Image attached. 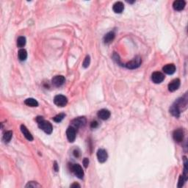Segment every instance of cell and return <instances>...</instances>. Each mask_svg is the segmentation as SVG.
<instances>
[{
  "label": "cell",
  "instance_id": "6da1fadb",
  "mask_svg": "<svg viewBox=\"0 0 188 188\" xmlns=\"http://www.w3.org/2000/svg\"><path fill=\"white\" fill-rule=\"evenodd\" d=\"M36 121L38 122V127L42 129L44 132L46 134H52L53 131V126L49 121H47L44 119V118L41 116H38L36 118Z\"/></svg>",
  "mask_w": 188,
  "mask_h": 188
},
{
  "label": "cell",
  "instance_id": "7a4b0ae2",
  "mask_svg": "<svg viewBox=\"0 0 188 188\" xmlns=\"http://www.w3.org/2000/svg\"><path fill=\"white\" fill-rule=\"evenodd\" d=\"M54 103L57 106L62 107L66 106L68 103V99L63 95H57L54 98Z\"/></svg>",
  "mask_w": 188,
  "mask_h": 188
},
{
  "label": "cell",
  "instance_id": "3957f363",
  "mask_svg": "<svg viewBox=\"0 0 188 188\" xmlns=\"http://www.w3.org/2000/svg\"><path fill=\"white\" fill-rule=\"evenodd\" d=\"M86 118L85 117H78L71 121V126L75 129H79L80 127H83L86 124Z\"/></svg>",
  "mask_w": 188,
  "mask_h": 188
},
{
  "label": "cell",
  "instance_id": "277c9868",
  "mask_svg": "<svg viewBox=\"0 0 188 188\" xmlns=\"http://www.w3.org/2000/svg\"><path fill=\"white\" fill-rule=\"evenodd\" d=\"M141 58L139 56L135 57L132 60H131L130 62H127L126 64V67L127 68H129V69H135V68H137L138 67H140V65H141Z\"/></svg>",
  "mask_w": 188,
  "mask_h": 188
},
{
  "label": "cell",
  "instance_id": "5b68a950",
  "mask_svg": "<svg viewBox=\"0 0 188 188\" xmlns=\"http://www.w3.org/2000/svg\"><path fill=\"white\" fill-rule=\"evenodd\" d=\"M71 171L79 179H82L84 176V171L80 165L74 164L71 167Z\"/></svg>",
  "mask_w": 188,
  "mask_h": 188
},
{
  "label": "cell",
  "instance_id": "8992f818",
  "mask_svg": "<svg viewBox=\"0 0 188 188\" xmlns=\"http://www.w3.org/2000/svg\"><path fill=\"white\" fill-rule=\"evenodd\" d=\"M108 158V154L106 150L103 149H99L97 151L98 161L100 163H104L107 161Z\"/></svg>",
  "mask_w": 188,
  "mask_h": 188
},
{
  "label": "cell",
  "instance_id": "52a82bcc",
  "mask_svg": "<svg viewBox=\"0 0 188 188\" xmlns=\"http://www.w3.org/2000/svg\"><path fill=\"white\" fill-rule=\"evenodd\" d=\"M165 79V76L163 73L160 72V71H156L154 72L151 75V80L153 81V82L156 84L161 83L163 80Z\"/></svg>",
  "mask_w": 188,
  "mask_h": 188
},
{
  "label": "cell",
  "instance_id": "ba28073f",
  "mask_svg": "<svg viewBox=\"0 0 188 188\" xmlns=\"http://www.w3.org/2000/svg\"><path fill=\"white\" fill-rule=\"evenodd\" d=\"M184 131L182 129H176L173 133V140L177 143H181L184 139Z\"/></svg>",
  "mask_w": 188,
  "mask_h": 188
},
{
  "label": "cell",
  "instance_id": "9c48e42d",
  "mask_svg": "<svg viewBox=\"0 0 188 188\" xmlns=\"http://www.w3.org/2000/svg\"><path fill=\"white\" fill-rule=\"evenodd\" d=\"M76 132V129L73 127V126H70V127H68V129H67L66 136L68 141H69L70 143H73V142H74V140H75Z\"/></svg>",
  "mask_w": 188,
  "mask_h": 188
},
{
  "label": "cell",
  "instance_id": "30bf717a",
  "mask_svg": "<svg viewBox=\"0 0 188 188\" xmlns=\"http://www.w3.org/2000/svg\"><path fill=\"white\" fill-rule=\"evenodd\" d=\"M65 82V79L63 76L62 75H57L54 76L52 79V82L53 85L56 87H60L62 86Z\"/></svg>",
  "mask_w": 188,
  "mask_h": 188
},
{
  "label": "cell",
  "instance_id": "8fae6325",
  "mask_svg": "<svg viewBox=\"0 0 188 188\" xmlns=\"http://www.w3.org/2000/svg\"><path fill=\"white\" fill-rule=\"evenodd\" d=\"M181 85V81L179 79H175L171 81L168 85V90L171 92H174L179 89Z\"/></svg>",
  "mask_w": 188,
  "mask_h": 188
},
{
  "label": "cell",
  "instance_id": "7c38bea8",
  "mask_svg": "<svg viewBox=\"0 0 188 188\" xmlns=\"http://www.w3.org/2000/svg\"><path fill=\"white\" fill-rule=\"evenodd\" d=\"M185 5L186 3L184 1H183V0H176L173 4V7L176 11H181V10H184Z\"/></svg>",
  "mask_w": 188,
  "mask_h": 188
},
{
  "label": "cell",
  "instance_id": "4fadbf2b",
  "mask_svg": "<svg viewBox=\"0 0 188 188\" xmlns=\"http://www.w3.org/2000/svg\"><path fill=\"white\" fill-rule=\"evenodd\" d=\"M110 112L108 110L106 109H102L101 110H99L97 113L98 117L99 118L102 120H107L110 117Z\"/></svg>",
  "mask_w": 188,
  "mask_h": 188
},
{
  "label": "cell",
  "instance_id": "5bb4252c",
  "mask_svg": "<svg viewBox=\"0 0 188 188\" xmlns=\"http://www.w3.org/2000/svg\"><path fill=\"white\" fill-rule=\"evenodd\" d=\"M115 37V33L113 31L107 33L105 36V37H104V43L105 44H110L114 41Z\"/></svg>",
  "mask_w": 188,
  "mask_h": 188
},
{
  "label": "cell",
  "instance_id": "9a60e30c",
  "mask_svg": "<svg viewBox=\"0 0 188 188\" xmlns=\"http://www.w3.org/2000/svg\"><path fill=\"white\" fill-rule=\"evenodd\" d=\"M163 70L165 74L171 75V74H173L174 73H175L176 66L173 64H168V65H165V66L163 67Z\"/></svg>",
  "mask_w": 188,
  "mask_h": 188
},
{
  "label": "cell",
  "instance_id": "2e32d148",
  "mask_svg": "<svg viewBox=\"0 0 188 188\" xmlns=\"http://www.w3.org/2000/svg\"><path fill=\"white\" fill-rule=\"evenodd\" d=\"M124 9V5L121 1H117L113 4V10L115 13H121Z\"/></svg>",
  "mask_w": 188,
  "mask_h": 188
},
{
  "label": "cell",
  "instance_id": "e0dca14e",
  "mask_svg": "<svg viewBox=\"0 0 188 188\" xmlns=\"http://www.w3.org/2000/svg\"><path fill=\"white\" fill-rule=\"evenodd\" d=\"M21 132H22V134H24V137H25L27 139V140H30V141H33V135H32L31 133L29 132V130L27 129V128L24 125H21Z\"/></svg>",
  "mask_w": 188,
  "mask_h": 188
},
{
  "label": "cell",
  "instance_id": "ac0fdd59",
  "mask_svg": "<svg viewBox=\"0 0 188 188\" xmlns=\"http://www.w3.org/2000/svg\"><path fill=\"white\" fill-rule=\"evenodd\" d=\"M170 113L176 118H179L180 116V114H181V111L179 110V108L174 104H173V105L170 108Z\"/></svg>",
  "mask_w": 188,
  "mask_h": 188
},
{
  "label": "cell",
  "instance_id": "d6986e66",
  "mask_svg": "<svg viewBox=\"0 0 188 188\" xmlns=\"http://www.w3.org/2000/svg\"><path fill=\"white\" fill-rule=\"evenodd\" d=\"M24 104L26 105H27V106L33 107L38 106V102H37V100H36L35 99H33V98H29V99H26L24 101Z\"/></svg>",
  "mask_w": 188,
  "mask_h": 188
},
{
  "label": "cell",
  "instance_id": "ffe728a7",
  "mask_svg": "<svg viewBox=\"0 0 188 188\" xmlns=\"http://www.w3.org/2000/svg\"><path fill=\"white\" fill-rule=\"evenodd\" d=\"M18 57H19V59L21 61H24L27 60V52L25 49H19V52H18Z\"/></svg>",
  "mask_w": 188,
  "mask_h": 188
},
{
  "label": "cell",
  "instance_id": "44dd1931",
  "mask_svg": "<svg viewBox=\"0 0 188 188\" xmlns=\"http://www.w3.org/2000/svg\"><path fill=\"white\" fill-rule=\"evenodd\" d=\"M13 137V132L12 131H7L3 135V140L5 143H9Z\"/></svg>",
  "mask_w": 188,
  "mask_h": 188
},
{
  "label": "cell",
  "instance_id": "7402d4cb",
  "mask_svg": "<svg viewBox=\"0 0 188 188\" xmlns=\"http://www.w3.org/2000/svg\"><path fill=\"white\" fill-rule=\"evenodd\" d=\"M26 44V38L24 36H20L17 39V46L22 48Z\"/></svg>",
  "mask_w": 188,
  "mask_h": 188
},
{
  "label": "cell",
  "instance_id": "603a6c76",
  "mask_svg": "<svg viewBox=\"0 0 188 188\" xmlns=\"http://www.w3.org/2000/svg\"><path fill=\"white\" fill-rule=\"evenodd\" d=\"M65 116V114L61 113V114L57 115L56 116H54V117L53 118V120H54V121L57 122V123H60V122H61L62 120H63Z\"/></svg>",
  "mask_w": 188,
  "mask_h": 188
},
{
  "label": "cell",
  "instance_id": "cb8c5ba5",
  "mask_svg": "<svg viewBox=\"0 0 188 188\" xmlns=\"http://www.w3.org/2000/svg\"><path fill=\"white\" fill-rule=\"evenodd\" d=\"M90 63H91V57H90L89 55H87L86 57L84 60V62L83 63H82V66L85 68H87L90 65Z\"/></svg>",
  "mask_w": 188,
  "mask_h": 188
},
{
  "label": "cell",
  "instance_id": "d4e9b609",
  "mask_svg": "<svg viewBox=\"0 0 188 188\" xmlns=\"http://www.w3.org/2000/svg\"><path fill=\"white\" fill-rule=\"evenodd\" d=\"M187 181L186 180V179L184 178V176L183 175H181L179 176V183H178V187L181 188L183 187V185H184V182Z\"/></svg>",
  "mask_w": 188,
  "mask_h": 188
},
{
  "label": "cell",
  "instance_id": "484cf974",
  "mask_svg": "<svg viewBox=\"0 0 188 188\" xmlns=\"http://www.w3.org/2000/svg\"><path fill=\"white\" fill-rule=\"evenodd\" d=\"M26 187H40L41 185L36 181H29L28 184L25 186Z\"/></svg>",
  "mask_w": 188,
  "mask_h": 188
},
{
  "label": "cell",
  "instance_id": "4316f807",
  "mask_svg": "<svg viewBox=\"0 0 188 188\" xmlns=\"http://www.w3.org/2000/svg\"><path fill=\"white\" fill-rule=\"evenodd\" d=\"M98 126H99V123H98L96 120H94V121L91 122V127L93 128V129H96V128H97Z\"/></svg>",
  "mask_w": 188,
  "mask_h": 188
},
{
  "label": "cell",
  "instance_id": "83f0119b",
  "mask_svg": "<svg viewBox=\"0 0 188 188\" xmlns=\"http://www.w3.org/2000/svg\"><path fill=\"white\" fill-rule=\"evenodd\" d=\"M88 164H89V160L88 158H85L83 160V165H84V167L85 168H88Z\"/></svg>",
  "mask_w": 188,
  "mask_h": 188
},
{
  "label": "cell",
  "instance_id": "f1b7e54d",
  "mask_svg": "<svg viewBox=\"0 0 188 188\" xmlns=\"http://www.w3.org/2000/svg\"><path fill=\"white\" fill-rule=\"evenodd\" d=\"M54 171H56V172H57L58 170H59V168H58V165H57V162H54Z\"/></svg>",
  "mask_w": 188,
  "mask_h": 188
},
{
  "label": "cell",
  "instance_id": "f546056e",
  "mask_svg": "<svg viewBox=\"0 0 188 188\" xmlns=\"http://www.w3.org/2000/svg\"><path fill=\"white\" fill-rule=\"evenodd\" d=\"M80 187L81 186L79 185V184H77V183H74V184L71 185V187Z\"/></svg>",
  "mask_w": 188,
  "mask_h": 188
},
{
  "label": "cell",
  "instance_id": "4dcf8cb0",
  "mask_svg": "<svg viewBox=\"0 0 188 188\" xmlns=\"http://www.w3.org/2000/svg\"><path fill=\"white\" fill-rule=\"evenodd\" d=\"M74 156L76 157H79V155H80V154H79V151H78L77 150H75L74 151Z\"/></svg>",
  "mask_w": 188,
  "mask_h": 188
}]
</instances>
